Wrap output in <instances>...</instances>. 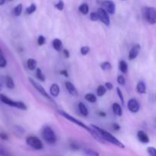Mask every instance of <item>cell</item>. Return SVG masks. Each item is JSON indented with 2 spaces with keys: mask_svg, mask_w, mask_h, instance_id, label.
Instances as JSON below:
<instances>
[{
  "mask_svg": "<svg viewBox=\"0 0 156 156\" xmlns=\"http://www.w3.org/2000/svg\"><path fill=\"white\" fill-rule=\"evenodd\" d=\"M58 113L60 114V115L61 116V117H64L65 119H67V120H68L69 121H70L71 123H74V124L77 125L78 126H80V127L83 128V129H86V130L87 131V132L89 133L90 134V135L92 136L93 137V138L95 139L96 140H97L98 142H99V143H105V142L103 141V140H102V139L100 138V136H99V135H98L97 133L96 132V131L94 130L93 129H92L90 126H87V125L85 124V123H84L83 122L80 121V120H78L77 119L74 118L73 117H72L71 115H70L69 114H67V113H66L65 111H58Z\"/></svg>",
  "mask_w": 156,
  "mask_h": 156,
  "instance_id": "1",
  "label": "cell"
},
{
  "mask_svg": "<svg viewBox=\"0 0 156 156\" xmlns=\"http://www.w3.org/2000/svg\"><path fill=\"white\" fill-rule=\"evenodd\" d=\"M90 126L97 133L98 135L100 136V138L102 139L104 142H107V143H111V144L114 145V146H117V147L119 148H121V149H124V148H125V146H124V144L122 142L119 141L116 137H115L114 136L112 135L111 133L107 132L106 130H105V129H102V128H100L99 126L94 124H91Z\"/></svg>",
  "mask_w": 156,
  "mask_h": 156,
  "instance_id": "2",
  "label": "cell"
},
{
  "mask_svg": "<svg viewBox=\"0 0 156 156\" xmlns=\"http://www.w3.org/2000/svg\"><path fill=\"white\" fill-rule=\"evenodd\" d=\"M0 101L2 103H4L5 105H7L9 106L12 107V108H18V109L22 110V111H26L28 109L27 106H26V105L24 102L13 101L3 94H0Z\"/></svg>",
  "mask_w": 156,
  "mask_h": 156,
  "instance_id": "3",
  "label": "cell"
},
{
  "mask_svg": "<svg viewBox=\"0 0 156 156\" xmlns=\"http://www.w3.org/2000/svg\"><path fill=\"white\" fill-rule=\"evenodd\" d=\"M41 135H42L44 140L47 144L54 145L56 143L57 136L54 131L50 126H44L42 129V132H41Z\"/></svg>",
  "mask_w": 156,
  "mask_h": 156,
  "instance_id": "4",
  "label": "cell"
},
{
  "mask_svg": "<svg viewBox=\"0 0 156 156\" xmlns=\"http://www.w3.org/2000/svg\"><path fill=\"white\" fill-rule=\"evenodd\" d=\"M28 80L29 82H30V83L32 84V86L36 89V91H38L40 94H41V95H42L43 97L45 98L46 99H47V100H49L50 101H51L52 103L55 104L54 100L52 98V97H50V96L49 95V94L47 92V91L44 89V88L42 86V85H40L39 83H38V82H37L35 80H34L32 78H28Z\"/></svg>",
  "mask_w": 156,
  "mask_h": 156,
  "instance_id": "5",
  "label": "cell"
},
{
  "mask_svg": "<svg viewBox=\"0 0 156 156\" xmlns=\"http://www.w3.org/2000/svg\"><path fill=\"white\" fill-rule=\"evenodd\" d=\"M144 18L150 24H156V9L152 7H145L143 11Z\"/></svg>",
  "mask_w": 156,
  "mask_h": 156,
  "instance_id": "6",
  "label": "cell"
},
{
  "mask_svg": "<svg viewBox=\"0 0 156 156\" xmlns=\"http://www.w3.org/2000/svg\"><path fill=\"white\" fill-rule=\"evenodd\" d=\"M26 143L28 146H30L35 150H41L44 148L43 143L39 138L35 136H30L26 138Z\"/></svg>",
  "mask_w": 156,
  "mask_h": 156,
  "instance_id": "7",
  "label": "cell"
},
{
  "mask_svg": "<svg viewBox=\"0 0 156 156\" xmlns=\"http://www.w3.org/2000/svg\"><path fill=\"white\" fill-rule=\"evenodd\" d=\"M98 15H99V18L105 25L109 26L110 24V18L109 16V14L106 11L102 8H99L97 10Z\"/></svg>",
  "mask_w": 156,
  "mask_h": 156,
  "instance_id": "8",
  "label": "cell"
},
{
  "mask_svg": "<svg viewBox=\"0 0 156 156\" xmlns=\"http://www.w3.org/2000/svg\"><path fill=\"white\" fill-rule=\"evenodd\" d=\"M127 107L130 112L132 113H138L140 109V106H139V103L136 99L132 98L129 99L127 103Z\"/></svg>",
  "mask_w": 156,
  "mask_h": 156,
  "instance_id": "9",
  "label": "cell"
},
{
  "mask_svg": "<svg viewBox=\"0 0 156 156\" xmlns=\"http://www.w3.org/2000/svg\"><path fill=\"white\" fill-rule=\"evenodd\" d=\"M101 4L108 14L113 15L116 12V5L113 1H102Z\"/></svg>",
  "mask_w": 156,
  "mask_h": 156,
  "instance_id": "10",
  "label": "cell"
},
{
  "mask_svg": "<svg viewBox=\"0 0 156 156\" xmlns=\"http://www.w3.org/2000/svg\"><path fill=\"white\" fill-rule=\"evenodd\" d=\"M141 47L139 44H136L134 47H132L131 50H129V53H128V59L129 60H133V59H136L139 54V52H140Z\"/></svg>",
  "mask_w": 156,
  "mask_h": 156,
  "instance_id": "11",
  "label": "cell"
},
{
  "mask_svg": "<svg viewBox=\"0 0 156 156\" xmlns=\"http://www.w3.org/2000/svg\"><path fill=\"white\" fill-rule=\"evenodd\" d=\"M65 87H66V89L67 90L69 94H71L72 96H73V97H76V96L78 95L77 90H76V87L73 85V83H71L70 82H66Z\"/></svg>",
  "mask_w": 156,
  "mask_h": 156,
  "instance_id": "12",
  "label": "cell"
},
{
  "mask_svg": "<svg viewBox=\"0 0 156 156\" xmlns=\"http://www.w3.org/2000/svg\"><path fill=\"white\" fill-rule=\"evenodd\" d=\"M137 137L138 140L141 142V143H144V144H146L150 142L149 137H148V134L143 130H139L137 133Z\"/></svg>",
  "mask_w": 156,
  "mask_h": 156,
  "instance_id": "13",
  "label": "cell"
},
{
  "mask_svg": "<svg viewBox=\"0 0 156 156\" xmlns=\"http://www.w3.org/2000/svg\"><path fill=\"white\" fill-rule=\"evenodd\" d=\"M50 94L53 98H57L60 94V87L58 84L54 83L50 87Z\"/></svg>",
  "mask_w": 156,
  "mask_h": 156,
  "instance_id": "14",
  "label": "cell"
},
{
  "mask_svg": "<svg viewBox=\"0 0 156 156\" xmlns=\"http://www.w3.org/2000/svg\"><path fill=\"white\" fill-rule=\"evenodd\" d=\"M52 46H53V48L58 52L61 51L63 50V43L58 38H55L54 40H53V41H52Z\"/></svg>",
  "mask_w": 156,
  "mask_h": 156,
  "instance_id": "15",
  "label": "cell"
},
{
  "mask_svg": "<svg viewBox=\"0 0 156 156\" xmlns=\"http://www.w3.org/2000/svg\"><path fill=\"white\" fill-rule=\"evenodd\" d=\"M136 90L139 94H145L146 92V85L143 81H140L138 82L136 85Z\"/></svg>",
  "mask_w": 156,
  "mask_h": 156,
  "instance_id": "16",
  "label": "cell"
},
{
  "mask_svg": "<svg viewBox=\"0 0 156 156\" xmlns=\"http://www.w3.org/2000/svg\"><path fill=\"white\" fill-rule=\"evenodd\" d=\"M27 67L31 71L35 70L37 69V61L33 58H29L27 60Z\"/></svg>",
  "mask_w": 156,
  "mask_h": 156,
  "instance_id": "17",
  "label": "cell"
},
{
  "mask_svg": "<svg viewBox=\"0 0 156 156\" xmlns=\"http://www.w3.org/2000/svg\"><path fill=\"white\" fill-rule=\"evenodd\" d=\"M78 108H79L80 113L83 116H84V117H87L89 114L88 109H87V106H86L83 102H80L79 105H78Z\"/></svg>",
  "mask_w": 156,
  "mask_h": 156,
  "instance_id": "18",
  "label": "cell"
},
{
  "mask_svg": "<svg viewBox=\"0 0 156 156\" xmlns=\"http://www.w3.org/2000/svg\"><path fill=\"white\" fill-rule=\"evenodd\" d=\"M113 113L118 117H121L122 115V109L120 105L118 103H114L113 105Z\"/></svg>",
  "mask_w": 156,
  "mask_h": 156,
  "instance_id": "19",
  "label": "cell"
},
{
  "mask_svg": "<svg viewBox=\"0 0 156 156\" xmlns=\"http://www.w3.org/2000/svg\"><path fill=\"white\" fill-rule=\"evenodd\" d=\"M5 82H6V87L9 89H13L15 88V82H14L13 79L12 77L9 76H6L5 78Z\"/></svg>",
  "mask_w": 156,
  "mask_h": 156,
  "instance_id": "20",
  "label": "cell"
},
{
  "mask_svg": "<svg viewBox=\"0 0 156 156\" xmlns=\"http://www.w3.org/2000/svg\"><path fill=\"white\" fill-rule=\"evenodd\" d=\"M83 151H84V153L87 156H99V153L97 151L90 149V148H85Z\"/></svg>",
  "mask_w": 156,
  "mask_h": 156,
  "instance_id": "21",
  "label": "cell"
},
{
  "mask_svg": "<svg viewBox=\"0 0 156 156\" xmlns=\"http://www.w3.org/2000/svg\"><path fill=\"white\" fill-rule=\"evenodd\" d=\"M119 69L122 73H126L128 72V65H127L126 62L123 59L119 61Z\"/></svg>",
  "mask_w": 156,
  "mask_h": 156,
  "instance_id": "22",
  "label": "cell"
},
{
  "mask_svg": "<svg viewBox=\"0 0 156 156\" xmlns=\"http://www.w3.org/2000/svg\"><path fill=\"white\" fill-rule=\"evenodd\" d=\"M106 92V88H105L104 85H99L96 88V94L99 97H102Z\"/></svg>",
  "mask_w": 156,
  "mask_h": 156,
  "instance_id": "23",
  "label": "cell"
},
{
  "mask_svg": "<svg viewBox=\"0 0 156 156\" xmlns=\"http://www.w3.org/2000/svg\"><path fill=\"white\" fill-rule=\"evenodd\" d=\"M36 78L39 81H41V82H44L45 81V76H44L42 70L40 68L36 69Z\"/></svg>",
  "mask_w": 156,
  "mask_h": 156,
  "instance_id": "24",
  "label": "cell"
},
{
  "mask_svg": "<svg viewBox=\"0 0 156 156\" xmlns=\"http://www.w3.org/2000/svg\"><path fill=\"white\" fill-rule=\"evenodd\" d=\"M86 101H87L90 103H95L96 101V97L95 94H92V93H87L85 95Z\"/></svg>",
  "mask_w": 156,
  "mask_h": 156,
  "instance_id": "25",
  "label": "cell"
},
{
  "mask_svg": "<svg viewBox=\"0 0 156 156\" xmlns=\"http://www.w3.org/2000/svg\"><path fill=\"white\" fill-rule=\"evenodd\" d=\"M79 11L83 14V15H87L89 12V6L87 3L80 5L79 7Z\"/></svg>",
  "mask_w": 156,
  "mask_h": 156,
  "instance_id": "26",
  "label": "cell"
},
{
  "mask_svg": "<svg viewBox=\"0 0 156 156\" xmlns=\"http://www.w3.org/2000/svg\"><path fill=\"white\" fill-rule=\"evenodd\" d=\"M100 68L104 71H107V70H110L112 69V65L110 62H103L101 63Z\"/></svg>",
  "mask_w": 156,
  "mask_h": 156,
  "instance_id": "27",
  "label": "cell"
},
{
  "mask_svg": "<svg viewBox=\"0 0 156 156\" xmlns=\"http://www.w3.org/2000/svg\"><path fill=\"white\" fill-rule=\"evenodd\" d=\"M21 12H22V5L21 4H18V5L14 9L13 11L14 15H15V16H19V15H21Z\"/></svg>",
  "mask_w": 156,
  "mask_h": 156,
  "instance_id": "28",
  "label": "cell"
},
{
  "mask_svg": "<svg viewBox=\"0 0 156 156\" xmlns=\"http://www.w3.org/2000/svg\"><path fill=\"white\" fill-rule=\"evenodd\" d=\"M36 9H37L36 5L32 4L29 7H28L27 9H26V13H27L28 15H31V14L34 13V12L36 11Z\"/></svg>",
  "mask_w": 156,
  "mask_h": 156,
  "instance_id": "29",
  "label": "cell"
},
{
  "mask_svg": "<svg viewBox=\"0 0 156 156\" xmlns=\"http://www.w3.org/2000/svg\"><path fill=\"white\" fill-rule=\"evenodd\" d=\"M90 50V49L88 46H84V47H82L80 48V53L83 56H86V55L88 54Z\"/></svg>",
  "mask_w": 156,
  "mask_h": 156,
  "instance_id": "30",
  "label": "cell"
},
{
  "mask_svg": "<svg viewBox=\"0 0 156 156\" xmlns=\"http://www.w3.org/2000/svg\"><path fill=\"white\" fill-rule=\"evenodd\" d=\"M116 92H117L118 96H119V99H120L121 103H122V105H124V104H125V100H124L123 94H122V91L120 90V88H116Z\"/></svg>",
  "mask_w": 156,
  "mask_h": 156,
  "instance_id": "31",
  "label": "cell"
},
{
  "mask_svg": "<svg viewBox=\"0 0 156 156\" xmlns=\"http://www.w3.org/2000/svg\"><path fill=\"white\" fill-rule=\"evenodd\" d=\"M6 65H7V60L2 55L0 54V68H5Z\"/></svg>",
  "mask_w": 156,
  "mask_h": 156,
  "instance_id": "32",
  "label": "cell"
},
{
  "mask_svg": "<svg viewBox=\"0 0 156 156\" xmlns=\"http://www.w3.org/2000/svg\"><path fill=\"white\" fill-rule=\"evenodd\" d=\"M147 152L150 156H156V149L152 146H149L147 148Z\"/></svg>",
  "mask_w": 156,
  "mask_h": 156,
  "instance_id": "33",
  "label": "cell"
},
{
  "mask_svg": "<svg viewBox=\"0 0 156 156\" xmlns=\"http://www.w3.org/2000/svg\"><path fill=\"white\" fill-rule=\"evenodd\" d=\"M46 43V38L43 35H40L38 38V44L39 46H43Z\"/></svg>",
  "mask_w": 156,
  "mask_h": 156,
  "instance_id": "34",
  "label": "cell"
},
{
  "mask_svg": "<svg viewBox=\"0 0 156 156\" xmlns=\"http://www.w3.org/2000/svg\"><path fill=\"white\" fill-rule=\"evenodd\" d=\"M54 7L56 8L57 9H58V10L62 11L63 9H64V2H63L62 0H60V1L57 3V4L54 5Z\"/></svg>",
  "mask_w": 156,
  "mask_h": 156,
  "instance_id": "35",
  "label": "cell"
},
{
  "mask_svg": "<svg viewBox=\"0 0 156 156\" xmlns=\"http://www.w3.org/2000/svg\"><path fill=\"white\" fill-rule=\"evenodd\" d=\"M90 20L93 21H98V20H99V15H98L97 12H92V13L90 14Z\"/></svg>",
  "mask_w": 156,
  "mask_h": 156,
  "instance_id": "36",
  "label": "cell"
},
{
  "mask_svg": "<svg viewBox=\"0 0 156 156\" xmlns=\"http://www.w3.org/2000/svg\"><path fill=\"white\" fill-rule=\"evenodd\" d=\"M117 82L119 85H124L125 84V79L123 76H119L117 77Z\"/></svg>",
  "mask_w": 156,
  "mask_h": 156,
  "instance_id": "37",
  "label": "cell"
},
{
  "mask_svg": "<svg viewBox=\"0 0 156 156\" xmlns=\"http://www.w3.org/2000/svg\"><path fill=\"white\" fill-rule=\"evenodd\" d=\"M0 156H10V155H9V152H7L4 148L0 146Z\"/></svg>",
  "mask_w": 156,
  "mask_h": 156,
  "instance_id": "38",
  "label": "cell"
},
{
  "mask_svg": "<svg viewBox=\"0 0 156 156\" xmlns=\"http://www.w3.org/2000/svg\"><path fill=\"white\" fill-rule=\"evenodd\" d=\"M104 86H105V88H106V90H113V84L111 83V82H106L105 83V85H104Z\"/></svg>",
  "mask_w": 156,
  "mask_h": 156,
  "instance_id": "39",
  "label": "cell"
},
{
  "mask_svg": "<svg viewBox=\"0 0 156 156\" xmlns=\"http://www.w3.org/2000/svg\"><path fill=\"white\" fill-rule=\"evenodd\" d=\"M63 54H64V56L66 59H68V58L70 57V52H69V50H67V49H64V50H63Z\"/></svg>",
  "mask_w": 156,
  "mask_h": 156,
  "instance_id": "40",
  "label": "cell"
},
{
  "mask_svg": "<svg viewBox=\"0 0 156 156\" xmlns=\"http://www.w3.org/2000/svg\"><path fill=\"white\" fill-rule=\"evenodd\" d=\"M0 138H1L2 140H6V141L9 140V136H8V135L6 133H0Z\"/></svg>",
  "mask_w": 156,
  "mask_h": 156,
  "instance_id": "41",
  "label": "cell"
},
{
  "mask_svg": "<svg viewBox=\"0 0 156 156\" xmlns=\"http://www.w3.org/2000/svg\"><path fill=\"white\" fill-rule=\"evenodd\" d=\"M60 74L62 75V76H64V77H66V78H68L69 77L68 73H67V70H65V69L61 70V71H60Z\"/></svg>",
  "mask_w": 156,
  "mask_h": 156,
  "instance_id": "42",
  "label": "cell"
},
{
  "mask_svg": "<svg viewBox=\"0 0 156 156\" xmlns=\"http://www.w3.org/2000/svg\"><path fill=\"white\" fill-rule=\"evenodd\" d=\"M113 129H114L115 130H119V129H121V126H119L118 123H113Z\"/></svg>",
  "mask_w": 156,
  "mask_h": 156,
  "instance_id": "43",
  "label": "cell"
},
{
  "mask_svg": "<svg viewBox=\"0 0 156 156\" xmlns=\"http://www.w3.org/2000/svg\"><path fill=\"white\" fill-rule=\"evenodd\" d=\"M98 114H99V117H105L106 116V114L104 111H99V112L98 113Z\"/></svg>",
  "mask_w": 156,
  "mask_h": 156,
  "instance_id": "44",
  "label": "cell"
},
{
  "mask_svg": "<svg viewBox=\"0 0 156 156\" xmlns=\"http://www.w3.org/2000/svg\"><path fill=\"white\" fill-rule=\"evenodd\" d=\"M6 2V0H0V5H2Z\"/></svg>",
  "mask_w": 156,
  "mask_h": 156,
  "instance_id": "45",
  "label": "cell"
},
{
  "mask_svg": "<svg viewBox=\"0 0 156 156\" xmlns=\"http://www.w3.org/2000/svg\"><path fill=\"white\" fill-rule=\"evenodd\" d=\"M2 81L0 79V91L2 90Z\"/></svg>",
  "mask_w": 156,
  "mask_h": 156,
  "instance_id": "46",
  "label": "cell"
},
{
  "mask_svg": "<svg viewBox=\"0 0 156 156\" xmlns=\"http://www.w3.org/2000/svg\"><path fill=\"white\" fill-rule=\"evenodd\" d=\"M2 53V50H1V48H0V54Z\"/></svg>",
  "mask_w": 156,
  "mask_h": 156,
  "instance_id": "47",
  "label": "cell"
},
{
  "mask_svg": "<svg viewBox=\"0 0 156 156\" xmlns=\"http://www.w3.org/2000/svg\"><path fill=\"white\" fill-rule=\"evenodd\" d=\"M122 1H125V0H122Z\"/></svg>",
  "mask_w": 156,
  "mask_h": 156,
  "instance_id": "48",
  "label": "cell"
}]
</instances>
